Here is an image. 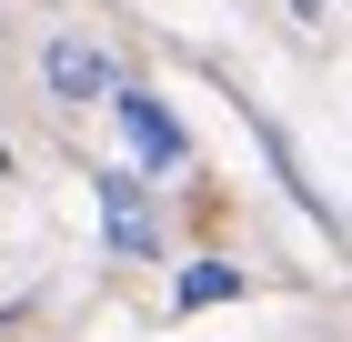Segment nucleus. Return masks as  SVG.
I'll return each mask as SVG.
<instances>
[{
	"label": "nucleus",
	"instance_id": "nucleus-1",
	"mask_svg": "<svg viewBox=\"0 0 352 342\" xmlns=\"http://www.w3.org/2000/svg\"><path fill=\"white\" fill-rule=\"evenodd\" d=\"M111 121H121V141H131L141 171H162V182H182L191 171V131L171 121L162 91H141V81H111Z\"/></svg>",
	"mask_w": 352,
	"mask_h": 342
},
{
	"label": "nucleus",
	"instance_id": "nucleus-2",
	"mask_svg": "<svg viewBox=\"0 0 352 342\" xmlns=\"http://www.w3.org/2000/svg\"><path fill=\"white\" fill-rule=\"evenodd\" d=\"M91 202H101V232H111V252L121 262H162V211H151V182L141 171H91Z\"/></svg>",
	"mask_w": 352,
	"mask_h": 342
},
{
	"label": "nucleus",
	"instance_id": "nucleus-3",
	"mask_svg": "<svg viewBox=\"0 0 352 342\" xmlns=\"http://www.w3.org/2000/svg\"><path fill=\"white\" fill-rule=\"evenodd\" d=\"M41 81H51V101H71V111H81V101H111V81H121V71H111V51H101V41H81V30H51V41H41Z\"/></svg>",
	"mask_w": 352,
	"mask_h": 342
},
{
	"label": "nucleus",
	"instance_id": "nucleus-4",
	"mask_svg": "<svg viewBox=\"0 0 352 342\" xmlns=\"http://www.w3.org/2000/svg\"><path fill=\"white\" fill-rule=\"evenodd\" d=\"M171 302H182V312H212V302H242V262H182Z\"/></svg>",
	"mask_w": 352,
	"mask_h": 342
}]
</instances>
